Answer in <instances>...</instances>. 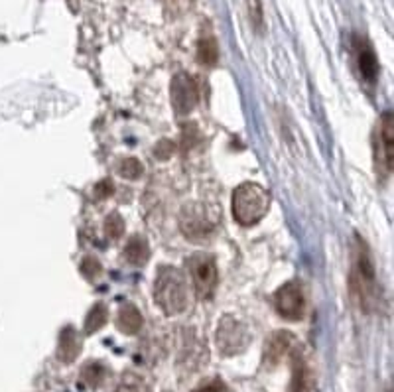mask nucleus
Listing matches in <instances>:
<instances>
[{
  "mask_svg": "<svg viewBox=\"0 0 394 392\" xmlns=\"http://www.w3.org/2000/svg\"><path fill=\"white\" fill-rule=\"evenodd\" d=\"M270 209V193L258 184H243L233 191V215L236 223L249 227L262 219Z\"/></svg>",
  "mask_w": 394,
  "mask_h": 392,
  "instance_id": "obj_2",
  "label": "nucleus"
},
{
  "mask_svg": "<svg viewBox=\"0 0 394 392\" xmlns=\"http://www.w3.org/2000/svg\"><path fill=\"white\" fill-rule=\"evenodd\" d=\"M112 189H114L112 182H110V180H103L101 184H97L95 193H97V197H99V199H103V197H109V195H112Z\"/></svg>",
  "mask_w": 394,
  "mask_h": 392,
  "instance_id": "obj_24",
  "label": "nucleus"
},
{
  "mask_svg": "<svg viewBox=\"0 0 394 392\" xmlns=\"http://www.w3.org/2000/svg\"><path fill=\"white\" fill-rule=\"evenodd\" d=\"M99 272H101V265H99L95 258H91V256L81 262V274H83L87 280H93L95 276H99Z\"/></svg>",
  "mask_w": 394,
  "mask_h": 392,
  "instance_id": "obj_21",
  "label": "nucleus"
},
{
  "mask_svg": "<svg viewBox=\"0 0 394 392\" xmlns=\"http://www.w3.org/2000/svg\"><path fill=\"white\" fill-rule=\"evenodd\" d=\"M274 308L284 319L296 321L304 315V294L296 282H288L274 294Z\"/></svg>",
  "mask_w": 394,
  "mask_h": 392,
  "instance_id": "obj_5",
  "label": "nucleus"
},
{
  "mask_svg": "<svg viewBox=\"0 0 394 392\" xmlns=\"http://www.w3.org/2000/svg\"><path fill=\"white\" fill-rule=\"evenodd\" d=\"M114 392H148V389L142 378L134 377V375H125Z\"/></svg>",
  "mask_w": 394,
  "mask_h": 392,
  "instance_id": "obj_20",
  "label": "nucleus"
},
{
  "mask_svg": "<svg viewBox=\"0 0 394 392\" xmlns=\"http://www.w3.org/2000/svg\"><path fill=\"white\" fill-rule=\"evenodd\" d=\"M290 343H292V335H290V333H284V331H278V333L270 339V343H268L267 347L268 361L272 363V365L280 361L284 355H286V351H288Z\"/></svg>",
  "mask_w": 394,
  "mask_h": 392,
  "instance_id": "obj_14",
  "label": "nucleus"
},
{
  "mask_svg": "<svg viewBox=\"0 0 394 392\" xmlns=\"http://www.w3.org/2000/svg\"><path fill=\"white\" fill-rule=\"evenodd\" d=\"M197 60L205 65H213L219 60V49L213 38H204L197 44Z\"/></svg>",
  "mask_w": 394,
  "mask_h": 392,
  "instance_id": "obj_16",
  "label": "nucleus"
},
{
  "mask_svg": "<svg viewBox=\"0 0 394 392\" xmlns=\"http://www.w3.org/2000/svg\"><path fill=\"white\" fill-rule=\"evenodd\" d=\"M119 330L125 331L126 335H134L138 333L142 328V315L140 312L132 306V304H125L121 310H119Z\"/></svg>",
  "mask_w": 394,
  "mask_h": 392,
  "instance_id": "obj_11",
  "label": "nucleus"
},
{
  "mask_svg": "<svg viewBox=\"0 0 394 392\" xmlns=\"http://www.w3.org/2000/svg\"><path fill=\"white\" fill-rule=\"evenodd\" d=\"M154 298L166 315L182 314L189 306V284L186 276L172 267L160 268L154 286Z\"/></svg>",
  "mask_w": 394,
  "mask_h": 392,
  "instance_id": "obj_1",
  "label": "nucleus"
},
{
  "mask_svg": "<svg viewBox=\"0 0 394 392\" xmlns=\"http://www.w3.org/2000/svg\"><path fill=\"white\" fill-rule=\"evenodd\" d=\"M172 105L177 114H188L197 105V87L188 73H177L173 77Z\"/></svg>",
  "mask_w": 394,
  "mask_h": 392,
  "instance_id": "obj_6",
  "label": "nucleus"
},
{
  "mask_svg": "<svg viewBox=\"0 0 394 392\" xmlns=\"http://www.w3.org/2000/svg\"><path fill=\"white\" fill-rule=\"evenodd\" d=\"M290 392H314L312 391V375L298 353L294 355V373H292Z\"/></svg>",
  "mask_w": 394,
  "mask_h": 392,
  "instance_id": "obj_12",
  "label": "nucleus"
},
{
  "mask_svg": "<svg viewBox=\"0 0 394 392\" xmlns=\"http://www.w3.org/2000/svg\"><path fill=\"white\" fill-rule=\"evenodd\" d=\"M142 172H144V168H142V164L136 160V158H128V160H123V164L119 166V173L123 175V177H130V180H136V177H140Z\"/></svg>",
  "mask_w": 394,
  "mask_h": 392,
  "instance_id": "obj_19",
  "label": "nucleus"
},
{
  "mask_svg": "<svg viewBox=\"0 0 394 392\" xmlns=\"http://www.w3.org/2000/svg\"><path fill=\"white\" fill-rule=\"evenodd\" d=\"M209 227H211V223L205 217L204 211L189 205L186 213H184V217H182V229L186 231V235L195 238V236L205 235L209 231Z\"/></svg>",
  "mask_w": 394,
  "mask_h": 392,
  "instance_id": "obj_7",
  "label": "nucleus"
},
{
  "mask_svg": "<svg viewBox=\"0 0 394 392\" xmlns=\"http://www.w3.org/2000/svg\"><path fill=\"white\" fill-rule=\"evenodd\" d=\"M125 233V221L121 215H116V213H112L107 217L105 221V235L109 236V238H119V236H123Z\"/></svg>",
  "mask_w": 394,
  "mask_h": 392,
  "instance_id": "obj_18",
  "label": "nucleus"
},
{
  "mask_svg": "<svg viewBox=\"0 0 394 392\" xmlns=\"http://www.w3.org/2000/svg\"><path fill=\"white\" fill-rule=\"evenodd\" d=\"M195 392H231V389L219 380V378H215V380H211V382H207L204 387H199Z\"/></svg>",
  "mask_w": 394,
  "mask_h": 392,
  "instance_id": "obj_23",
  "label": "nucleus"
},
{
  "mask_svg": "<svg viewBox=\"0 0 394 392\" xmlns=\"http://www.w3.org/2000/svg\"><path fill=\"white\" fill-rule=\"evenodd\" d=\"M188 270L191 282L201 299H209L217 288V267L215 260L207 254H195L188 260Z\"/></svg>",
  "mask_w": 394,
  "mask_h": 392,
  "instance_id": "obj_3",
  "label": "nucleus"
},
{
  "mask_svg": "<svg viewBox=\"0 0 394 392\" xmlns=\"http://www.w3.org/2000/svg\"><path fill=\"white\" fill-rule=\"evenodd\" d=\"M380 146L384 148V164L386 170H393V160H394V123H393V112H386L380 121Z\"/></svg>",
  "mask_w": 394,
  "mask_h": 392,
  "instance_id": "obj_10",
  "label": "nucleus"
},
{
  "mask_svg": "<svg viewBox=\"0 0 394 392\" xmlns=\"http://www.w3.org/2000/svg\"><path fill=\"white\" fill-rule=\"evenodd\" d=\"M125 258L130 262V265H134V267L146 265L148 258H150V249H148L146 241H144V238H138V236L130 238L128 245L125 247Z\"/></svg>",
  "mask_w": 394,
  "mask_h": 392,
  "instance_id": "obj_13",
  "label": "nucleus"
},
{
  "mask_svg": "<svg viewBox=\"0 0 394 392\" xmlns=\"http://www.w3.org/2000/svg\"><path fill=\"white\" fill-rule=\"evenodd\" d=\"M249 339H251V335H249L247 326H243L233 317L221 319L219 330H217V345L223 355H236V353L245 351L249 345Z\"/></svg>",
  "mask_w": 394,
  "mask_h": 392,
  "instance_id": "obj_4",
  "label": "nucleus"
},
{
  "mask_svg": "<svg viewBox=\"0 0 394 392\" xmlns=\"http://www.w3.org/2000/svg\"><path fill=\"white\" fill-rule=\"evenodd\" d=\"M81 343H79L77 331L73 328H65L60 335V345H58V357L62 363H73L77 359Z\"/></svg>",
  "mask_w": 394,
  "mask_h": 392,
  "instance_id": "obj_9",
  "label": "nucleus"
},
{
  "mask_svg": "<svg viewBox=\"0 0 394 392\" xmlns=\"http://www.w3.org/2000/svg\"><path fill=\"white\" fill-rule=\"evenodd\" d=\"M249 12H251L252 24L256 28H262V8H260V0H249Z\"/></svg>",
  "mask_w": 394,
  "mask_h": 392,
  "instance_id": "obj_22",
  "label": "nucleus"
},
{
  "mask_svg": "<svg viewBox=\"0 0 394 392\" xmlns=\"http://www.w3.org/2000/svg\"><path fill=\"white\" fill-rule=\"evenodd\" d=\"M105 378V367L99 365V363H89L83 373H81V380L89 387V389H97Z\"/></svg>",
  "mask_w": 394,
  "mask_h": 392,
  "instance_id": "obj_17",
  "label": "nucleus"
},
{
  "mask_svg": "<svg viewBox=\"0 0 394 392\" xmlns=\"http://www.w3.org/2000/svg\"><path fill=\"white\" fill-rule=\"evenodd\" d=\"M357 60H359V69H361V75L365 81L373 83L378 75V62L375 51L369 47L367 42L357 40Z\"/></svg>",
  "mask_w": 394,
  "mask_h": 392,
  "instance_id": "obj_8",
  "label": "nucleus"
},
{
  "mask_svg": "<svg viewBox=\"0 0 394 392\" xmlns=\"http://www.w3.org/2000/svg\"><path fill=\"white\" fill-rule=\"evenodd\" d=\"M107 317H109V312H107L105 304L93 306L91 312L87 314V319H85V333H95L97 330H101L107 323Z\"/></svg>",
  "mask_w": 394,
  "mask_h": 392,
  "instance_id": "obj_15",
  "label": "nucleus"
}]
</instances>
